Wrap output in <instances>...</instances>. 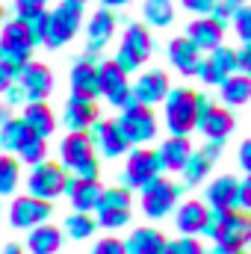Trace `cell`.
I'll use <instances>...</instances> for the list:
<instances>
[{"mask_svg": "<svg viewBox=\"0 0 251 254\" xmlns=\"http://www.w3.org/2000/svg\"><path fill=\"white\" fill-rule=\"evenodd\" d=\"M204 95H198L195 89L187 86H178V89H169L166 101H163V122L166 130L172 136H189L195 127H198V113L204 107Z\"/></svg>", "mask_w": 251, "mask_h": 254, "instance_id": "obj_1", "label": "cell"}, {"mask_svg": "<svg viewBox=\"0 0 251 254\" xmlns=\"http://www.w3.org/2000/svg\"><path fill=\"white\" fill-rule=\"evenodd\" d=\"M57 154H60L57 163L63 166L68 175H74V178L95 181L101 175V157L95 154V145H92V136L89 133H71L68 130L63 139H60Z\"/></svg>", "mask_w": 251, "mask_h": 254, "instance_id": "obj_2", "label": "cell"}, {"mask_svg": "<svg viewBox=\"0 0 251 254\" xmlns=\"http://www.w3.org/2000/svg\"><path fill=\"white\" fill-rule=\"evenodd\" d=\"M207 234L216 243L219 254H237L246 252L251 243V213L246 210H228V213H216V219L210 222Z\"/></svg>", "mask_w": 251, "mask_h": 254, "instance_id": "obj_3", "label": "cell"}, {"mask_svg": "<svg viewBox=\"0 0 251 254\" xmlns=\"http://www.w3.org/2000/svg\"><path fill=\"white\" fill-rule=\"evenodd\" d=\"M95 222L107 234H116L133 222V195L125 187H104V195L95 207Z\"/></svg>", "mask_w": 251, "mask_h": 254, "instance_id": "obj_4", "label": "cell"}, {"mask_svg": "<svg viewBox=\"0 0 251 254\" xmlns=\"http://www.w3.org/2000/svg\"><path fill=\"white\" fill-rule=\"evenodd\" d=\"M151 54H154L151 27H145V24H127V30L122 33L119 54H116L113 60H116V65H119L125 74H133V71H139L142 65L151 60Z\"/></svg>", "mask_w": 251, "mask_h": 254, "instance_id": "obj_5", "label": "cell"}, {"mask_svg": "<svg viewBox=\"0 0 251 254\" xmlns=\"http://www.w3.org/2000/svg\"><path fill=\"white\" fill-rule=\"evenodd\" d=\"M83 27V3L63 0L57 9L48 12V30H45V48L60 51L65 48Z\"/></svg>", "mask_w": 251, "mask_h": 254, "instance_id": "obj_6", "label": "cell"}, {"mask_svg": "<svg viewBox=\"0 0 251 254\" xmlns=\"http://www.w3.org/2000/svg\"><path fill=\"white\" fill-rule=\"evenodd\" d=\"M65 184H68V172H65L57 160H45V163L30 166V172L24 178L27 195L42 198V201H51V204L65 195Z\"/></svg>", "mask_w": 251, "mask_h": 254, "instance_id": "obj_7", "label": "cell"}, {"mask_svg": "<svg viewBox=\"0 0 251 254\" xmlns=\"http://www.w3.org/2000/svg\"><path fill=\"white\" fill-rule=\"evenodd\" d=\"M116 122L125 130L130 148H142V145L154 142L157 133H160V122H157V116H154V107H142V104H136V101L122 110V116H119Z\"/></svg>", "mask_w": 251, "mask_h": 254, "instance_id": "obj_8", "label": "cell"}, {"mask_svg": "<svg viewBox=\"0 0 251 254\" xmlns=\"http://www.w3.org/2000/svg\"><path fill=\"white\" fill-rule=\"evenodd\" d=\"M54 219V204L51 201H42V198H33V195H12V204L6 207V225L12 231H30L42 222H51Z\"/></svg>", "mask_w": 251, "mask_h": 254, "instance_id": "obj_9", "label": "cell"}, {"mask_svg": "<svg viewBox=\"0 0 251 254\" xmlns=\"http://www.w3.org/2000/svg\"><path fill=\"white\" fill-rule=\"evenodd\" d=\"M178 198H181V187L160 175L148 187L139 190V207H142V213L148 219H166L169 213H175Z\"/></svg>", "mask_w": 251, "mask_h": 254, "instance_id": "obj_10", "label": "cell"}, {"mask_svg": "<svg viewBox=\"0 0 251 254\" xmlns=\"http://www.w3.org/2000/svg\"><path fill=\"white\" fill-rule=\"evenodd\" d=\"M33 51H36V45L30 42V36L18 18L0 24V63L3 65L21 68L33 60Z\"/></svg>", "mask_w": 251, "mask_h": 254, "instance_id": "obj_11", "label": "cell"}, {"mask_svg": "<svg viewBox=\"0 0 251 254\" xmlns=\"http://www.w3.org/2000/svg\"><path fill=\"white\" fill-rule=\"evenodd\" d=\"M98 92L101 98L116 107L125 110L133 104V92H130V74H125L116 60H98Z\"/></svg>", "mask_w": 251, "mask_h": 254, "instance_id": "obj_12", "label": "cell"}, {"mask_svg": "<svg viewBox=\"0 0 251 254\" xmlns=\"http://www.w3.org/2000/svg\"><path fill=\"white\" fill-rule=\"evenodd\" d=\"M163 175V169H160V160H157V151H151V148H130L127 151V160H125V175H122V181H125V190H142V187H148L154 178H160Z\"/></svg>", "mask_w": 251, "mask_h": 254, "instance_id": "obj_13", "label": "cell"}, {"mask_svg": "<svg viewBox=\"0 0 251 254\" xmlns=\"http://www.w3.org/2000/svg\"><path fill=\"white\" fill-rule=\"evenodd\" d=\"M89 136H92V145H95L98 157L119 160V157H125L130 151V142H127L125 130L119 127L116 119H98L95 125L89 127Z\"/></svg>", "mask_w": 251, "mask_h": 254, "instance_id": "obj_14", "label": "cell"}, {"mask_svg": "<svg viewBox=\"0 0 251 254\" xmlns=\"http://www.w3.org/2000/svg\"><path fill=\"white\" fill-rule=\"evenodd\" d=\"M116 30H119V18H116V12H113V9H104V6L95 9L92 18L86 21V54H83V57L98 60V54L113 42Z\"/></svg>", "mask_w": 251, "mask_h": 254, "instance_id": "obj_15", "label": "cell"}, {"mask_svg": "<svg viewBox=\"0 0 251 254\" xmlns=\"http://www.w3.org/2000/svg\"><path fill=\"white\" fill-rule=\"evenodd\" d=\"M15 83L24 89L27 104H33V101H48V98H51V92H54V71H51L45 63L30 60L27 65H21V68H18Z\"/></svg>", "mask_w": 251, "mask_h": 254, "instance_id": "obj_16", "label": "cell"}, {"mask_svg": "<svg viewBox=\"0 0 251 254\" xmlns=\"http://www.w3.org/2000/svg\"><path fill=\"white\" fill-rule=\"evenodd\" d=\"M231 74H237V54L225 45H219L207 57H201L198 71H195V77L207 86H222Z\"/></svg>", "mask_w": 251, "mask_h": 254, "instance_id": "obj_17", "label": "cell"}, {"mask_svg": "<svg viewBox=\"0 0 251 254\" xmlns=\"http://www.w3.org/2000/svg\"><path fill=\"white\" fill-rule=\"evenodd\" d=\"M234 127H237V119H234V113L228 107L204 101V107L198 113V127L195 130H201L207 136V142H225L234 133Z\"/></svg>", "mask_w": 251, "mask_h": 254, "instance_id": "obj_18", "label": "cell"}, {"mask_svg": "<svg viewBox=\"0 0 251 254\" xmlns=\"http://www.w3.org/2000/svg\"><path fill=\"white\" fill-rule=\"evenodd\" d=\"M172 83H169V74L154 68V71H142L133 83H130V92H133V101L142 104V107H154V104H163L166 95H169Z\"/></svg>", "mask_w": 251, "mask_h": 254, "instance_id": "obj_19", "label": "cell"}, {"mask_svg": "<svg viewBox=\"0 0 251 254\" xmlns=\"http://www.w3.org/2000/svg\"><path fill=\"white\" fill-rule=\"evenodd\" d=\"M101 119L98 101L92 98H80V95H68L63 104V127L71 133H89V127Z\"/></svg>", "mask_w": 251, "mask_h": 254, "instance_id": "obj_20", "label": "cell"}, {"mask_svg": "<svg viewBox=\"0 0 251 254\" xmlns=\"http://www.w3.org/2000/svg\"><path fill=\"white\" fill-rule=\"evenodd\" d=\"M101 195H104V184H101L98 178L89 181V178H74V175H68L63 198H68V204H71L74 213H95Z\"/></svg>", "mask_w": 251, "mask_h": 254, "instance_id": "obj_21", "label": "cell"}, {"mask_svg": "<svg viewBox=\"0 0 251 254\" xmlns=\"http://www.w3.org/2000/svg\"><path fill=\"white\" fill-rule=\"evenodd\" d=\"M65 234L60 225H54V222H42V225H36V228H30L27 234H24V252L27 254H60L65 249Z\"/></svg>", "mask_w": 251, "mask_h": 254, "instance_id": "obj_22", "label": "cell"}, {"mask_svg": "<svg viewBox=\"0 0 251 254\" xmlns=\"http://www.w3.org/2000/svg\"><path fill=\"white\" fill-rule=\"evenodd\" d=\"M210 222H213V210H210L204 201H198V198H189L181 207H175V225H178V231H181L184 237L207 234Z\"/></svg>", "mask_w": 251, "mask_h": 254, "instance_id": "obj_23", "label": "cell"}, {"mask_svg": "<svg viewBox=\"0 0 251 254\" xmlns=\"http://www.w3.org/2000/svg\"><path fill=\"white\" fill-rule=\"evenodd\" d=\"M204 204L213 210V213H228V210H237L240 207V181L234 175H219L207 184L204 190Z\"/></svg>", "mask_w": 251, "mask_h": 254, "instance_id": "obj_24", "label": "cell"}, {"mask_svg": "<svg viewBox=\"0 0 251 254\" xmlns=\"http://www.w3.org/2000/svg\"><path fill=\"white\" fill-rule=\"evenodd\" d=\"M225 24H219L213 15H198V18H192L187 27V39L201 51V54H210L213 48H219L222 45V39H225Z\"/></svg>", "mask_w": 251, "mask_h": 254, "instance_id": "obj_25", "label": "cell"}, {"mask_svg": "<svg viewBox=\"0 0 251 254\" xmlns=\"http://www.w3.org/2000/svg\"><path fill=\"white\" fill-rule=\"evenodd\" d=\"M68 86H71V95L98 101L101 98V92H98V60L80 57L68 71Z\"/></svg>", "mask_w": 251, "mask_h": 254, "instance_id": "obj_26", "label": "cell"}, {"mask_svg": "<svg viewBox=\"0 0 251 254\" xmlns=\"http://www.w3.org/2000/svg\"><path fill=\"white\" fill-rule=\"evenodd\" d=\"M192 142L189 136H169L160 148H157V160H160V169L163 172H172V175H181L184 166L189 163L192 157Z\"/></svg>", "mask_w": 251, "mask_h": 254, "instance_id": "obj_27", "label": "cell"}, {"mask_svg": "<svg viewBox=\"0 0 251 254\" xmlns=\"http://www.w3.org/2000/svg\"><path fill=\"white\" fill-rule=\"evenodd\" d=\"M166 57H169V65H172L178 74L192 77V74L198 71V63H201V57H204V54L189 42L187 36H178V39H172V42H169Z\"/></svg>", "mask_w": 251, "mask_h": 254, "instance_id": "obj_28", "label": "cell"}, {"mask_svg": "<svg viewBox=\"0 0 251 254\" xmlns=\"http://www.w3.org/2000/svg\"><path fill=\"white\" fill-rule=\"evenodd\" d=\"M21 119H24V125L30 127L36 136H42V139H51V136L57 133V113L51 110L48 101L24 104V107H21Z\"/></svg>", "mask_w": 251, "mask_h": 254, "instance_id": "obj_29", "label": "cell"}, {"mask_svg": "<svg viewBox=\"0 0 251 254\" xmlns=\"http://www.w3.org/2000/svg\"><path fill=\"white\" fill-rule=\"evenodd\" d=\"M166 234L151 228V225H142V228H133L130 237L125 240L127 254H166Z\"/></svg>", "mask_w": 251, "mask_h": 254, "instance_id": "obj_30", "label": "cell"}, {"mask_svg": "<svg viewBox=\"0 0 251 254\" xmlns=\"http://www.w3.org/2000/svg\"><path fill=\"white\" fill-rule=\"evenodd\" d=\"M63 234L65 240H71V243H92L95 237H98V222H95V213H68L63 219Z\"/></svg>", "mask_w": 251, "mask_h": 254, "instance_id": "obj_31", "label": "cell"}, {"mask_svg": "<svg viewBox=\"0 0 251 254\" xmlns=\"http://www.w3.org/2000/svg\"><path fill=\"white\" fill-rule=\"evenodd\" d=\"M33 136H36V133L24 125V119H21V116H12L6 125L0 127V151L15 157V154H18V151L33 139Z\"/></svg>", "mask_w": 251, "mask_h": 254, "instance_id": "obj_32", "label": "cell"}, {"mask_svg": "<svg viewBox=\"0 0 251 254\" xmlns=\"http://www.w3.org/2000/svg\"><path fill=\"white\" fill-rule=\"evenodd\" d=\"M142 18H145V27H154V30L172 27L175 24V3L172 0H145Z\"/></svg>", "mask_w": 251, "mask_h": 254, "instance_id": "obj_33", "label": "cell"}, {"mask_svg": "<svg viewBox=\"0 0 251 254\" xmlns=\"http://www.w3.org/2000/svg\"><path fill=\"white\" fill-rule=\"evenodd\" d=\"M24 175V166L12 157V154H3L0 151V198H12L18 187H21V178Z\"/></svg>", "mask_w": 251, "mask_h": 254, "instance_id": "obj_34", "label": "cell"}, {"mask_svg": "<svg viewBox=\"0 0 251 254\" xmlns=\"http://www.w3.org/2000/svg\"><path fill=\"white\" fill-rule=\"evenodd\" d=\"M219 89H222V101L228 107H243L251 101V77H246V74H231Z\"/></svg>", "mask_w": 251, "mask_h": 254, "instance_id": "obj_35", "label": "cell"}, {"mask_svg": "<svg viewBox=\"0 0 251 254\" xmlns=\"http://www.w3.org/2000/svg\"><path fill=\"white\" fill-rule=\"evenodd\" d=\"M213 172V160L204 154V151H192V157H189V163L184 166V184L187 187H195V184H201L207 175Z\"/></svg>", "mask_w": 251, "mask_h": 254, "instance_id": "obj_36", "label": "cell"}, {"mask_svg": "<svg viewBox=\"0 0 251 254\" xmlns=\"http://www.w3.org/2000/svg\"><path fill=\"white\" fill-rule=\"evenodd\" d=\"M15 160L21 163V166H36V163H45L48 160V139H42V136H33L18 154H15Z\"/></svg>", "mask_w": 251, "mask_h": 254, "instance_id": "obj_37", "label": "cell"}, {"mask_svg": "<svg viewBox=\"0 0 251 254\" xmlns=\"http://www.w3.org/2000/svg\"><path fill=\"white\" fill-rule=\"evenodd\" d=\"M21 24H24V30H27V36H30V42L39 48V45H45V30H48V9L45 12H36V15H30V18H18Z\"/></svg>", "mask_w": 251, "mask_h": 254, "instance_id": "obj_38", "label": "cell"}, {"mask_svg": "<svg viewBox=\"0 0 251 254\" xmlns=\"http://www.w3.org/2000/svg\"><path fill=\"white\" fill-rule=\"evenodd\" d=\"M231 27H234L237 39H240L243 45H246V42H251V3H243V6H237V9H234Z\"/></svg>", "mask_w": 251, "mask_h": 254, "instance_id": "obj_39", "label": "cell"}, {"mask_svg": "<svg viewBox=\"0 0 251 254\" xmlns=\"http://www.w3.org/2000/svg\"><path fill=\"white\" fill-rule=\"evenodd\" d=\"M89 254H127V249H125V240H122V237L104 234V237H95V240H92Z\"/></svg>", "mask_w": 251, "mask_h": 254, "instance_id": "obj_40", "label": "cell"}, {"mask_svg": "<svg viewBox=\"0 0 251 254\" xmlns=\"http://www.w3.org/2000/svg\"><path fill=\"white\" fill-rule=\"evenodd\" d=\"M166 254H207L198 237H181V240H169Z\"/></svg>", "mask_w": 251, "mask_h": 254, "instance_id": "obj_41", "label": "cell"}, {"mask_svg": "<svg viewBox=\"0 0 251 254\" xmlns=\"http://www.w3.org/2000/svg\"><path fill=\"white\" fill-rule=\"evenodd\" d=\"M12 9H15V18H30L36 12H45L48 9V0H15Z\"/></svg>", "mask_w": 251, "mask_h": 254, "instance_id": "obj_42", "label": "cell"}, {"mask_svg": "<svg viewBox=\"0 0 251 254\" xmlns=\"http://www.w3.org/2000/svg\"><path fill=\"white\" fill-rule=\"evenodd\" d=\"M0 98H3V104H6L9 110H21V107L27 104V98H24V89H21L18 83H12V86H9V89L0 95Z\"/></svg>", "mask_w": 251, "mask_h": 254, "instance_id": "obj_43", "label": "cell"}, {"mask_svg": "<svg viewBox=\"0 0 251 254\" xmlns=\"http://www.w3.org/2000/svg\"><path fill=\"white\" fill-rule=\"evenodd\" d=\"M181 6L198 18V15H210L213 6H216V0H181Z\"/></svg>", "mask_w": 251, "mask_h": 254, "instance_id": "obj_44", "label": "cell"}, {"mask_svg": "<svg viewBox=\"0 0 251 254\" xmlns=\"http://www.w3.org/2000/svg\"><path fill=\"white\" fill-rule=\"evenodd\" d=\"M237 54V74H246L251 77V42H246L240 51H234Z\"/></svg>", "mask_w": 251, "mask_h": 254, "instance_id": "obj_45", "label": "cell"}, {"mask_svg": "<svg viewBox=\"0 0 251 254\" xmlns=\"http://www.w3.org/2000/svg\"><path fill=\"white\" fill-rule=\"evenodd\" d=\"M234 9H237V6H231L228 0H216V6H213V12H210V15H213L219 24H225V27H228V24H231V18H234Z\"/></svg>", "mask_w": 251, "mask_h": 254, "instance_id": "obj_46", "label": "cell"}, {"mask_svg": "<svg viewBox=\"0 0 251 254\" xmlns=\"http://www.w3.org/2000/svg\"><path fill=\"white\" fill-rule=\"evenodd\" d=\"M237 163H240V169L251 175V139H246L243 145H240V151H237Z\"/></svg>", "mask_w": 251, "mask_h": 254, "instance_id": "obj_47", "label": "cell"}, {"mask_svg": "<svg viewBox=\"0 0 251 254\" xmlns=\"http://www.w3.org/2000/svg\"><path fill=\"white\" fill-rule=\"evenodd\" d=\"M15 77H18V68H9V65L0 63V95L15 83Z\"/></svg>", "mask_w": 251, "mask_h": 254, "instance_id": "obj_48", "label": "cell"}, {"mask_svg": "<svg viewBox=\"0 0 251 254\" xmlns=\"http://www.w3.org/2000/svg\"><path fill=\"white\" fill-rule=\"evenodd\" d=\"M240 207L246 213H251V175L246 181H240Z\"/></svg>", "mask_w": 251, "mask_h": 254, "instance_id": "obj_49", "label": "cell"}, {"mask_svg": "<svg viewBox=\"0 0 251 254\" xmlns=\"http://www.w3.org/2000/svg\"><path fill=\"white\" fill-rule=\"evenodd\" d=\"M98 3H101L104 9H122V6L130 3V0H98Z\"/></svg>", "mask_w": 251, "mask_h": 254, "instance_id": "obj_50", "label": "cell"}, {"mask_svg": "<svg viewBox=\"0 0 251 254\" xmlns=\"http://www.w3.org/2000/svg\"><path fill=\"white\" fill-rule=\"evenodd\" d=\"M12 116H15V113H12V110H9V107H6V104H0V127L6 125V122H9V119H12Z\"/></svg>", "mask_w": 251, "mask_h": 254, "instance_id": "obj_51", "label": "cell"}, {"mask_svg": "<svg viewBox=\"0 0 251 254\" xmlns=\"http://www.w3.org/2000/svg\"><path fill=\"white\" fill-rule=\"evenodd\" d=\"M231 6H243V3H251V0H228Z\"/></svg>", "mask_w": 251, "mask_h": 254, "instance_id": "obj_52", "label": "cell"}, {"mask_svg": "<svg viewBox=\"0 0 251 254\" xmlns=\"http://www.w3.org/2000/svg\"><path fill=\"white\" fill-rule=\"evenodd\" d=\"M0 219H3V198H0Z\"/></svg>", "mask_w": 251, "mask_h": 254, "instance_id": "obj_53", "label": "cell"}, {"mask_svg": "<svg viewBox=\"0 0 251 254\" xmlns=\"http://www.w3.org/2000/svg\"><path fill=\"white\" fill-rule=\"evenodd\" d=\"M237 254H251V252H249V249H246V252H237Z\"/></svg>", "mask_w": 251, "mask_h": 254, "instance_id": "obj_54", "label": "cell"}, {"mask_svg": "<svg viewBox=\"0 0 251 254\" xmlns=\"http://www.w3.org/2000/svg\"><path fill=\"white\" fill-rule=\"evenodd\" d=\"M74 3H83V6H86V0H74Z\"/></svg>", "mask_w": 251, "mask_h": 254, "instance_id": "obj_55", "label": "cell"}, {"mask_svg": "<svg viewBox=\"0 0 251 254\" xmlns=\"http://www.w3.org/2000/svg\"><path fill=\"white\" fill-rule=\"evenodd\" d=\"M0 24H3V9H0Z\"/></svg>", "mask_w": 251, "mask_h": 254, "instance_id": "obj_56", "label": "cell"}, {"mask_svg": "<svg viewBox=\"0 0 251 254\" xmlns=\"http://www.w3.org/2000/svg\"><path fill=\"white\" fill-rule=\"evenodd\" d=\"M249 252H251V243H249Z\"/></svg>", "mask_w": 251, "mask_h": 254, "instance_id": "obj_57", "label": "cell"}]
</instances>
